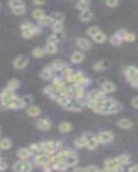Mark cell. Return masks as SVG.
Here are the masks:
<instances>
[{"mask_svg": "<svg viewBox=\"0 0 138 172\" xmlns=\"http://www.w3.org/2000/svg\"><path fill=\"white\" fill-rule=\"evenodd\" d=\"M53 70H57V71H60V70H64L66 68H67V64L66 63L63 61H61V60H55L52 62L51 66Z\"/></svg>", "mask_w": 138, "mask_h": 172, "instance_id": "2e32d148", "label": "cell"}, {"mask_svg": "<svg viewBox=\"0 0 138 172\" xmlns=\"http://www.w3.org/2000/svg\"><path fill=\"white\" fill-rule=\"evenodd\" d=\"M55 23L54 19L51 18V16H44L43 18H42L40 19V24L42 25H51Z\"/></svg>", "mask_w": 138, "mask_h": 172, "instance_id": "1f68e13d", "label": "cell"}, {"mask_svg": "<svg viewBox=\"0 0 138 172\" xmlns=\"http://www.w3.org/2000/svg\"><path fill=\"white\" fill-rule=\"evenodd\" d=\"M74 145L77 148H84L85 147V140L84 138V137H77L75 140H74Z\"/></svg>", "mask_w": 138, "mask_h": 172, "instance_id": "d590c367", "label": "cell"}, {"mask_svg": "<svg viewBox=\"0 0 138 172\" xmlns=\"http://www.w3.org/2000/svg\"><path fill=\"white\" fill-rule=\"evenodd\" d=\"M131 105H132V107H133L134 108L138 109V96L132 99V100H131Z\"/></svg>", "mask_w": 138, "mask_h": 172, "instance_id": "f5cc1de1", "label": "cell"}, {"mask_svg": "<svg viewBox=\"0 0 138 172\" xmlns=\"http://www.w3.org/2000/svg\"><path fill=\"white\" fill-rule=\"evenodd\" d=\"M92 40L96 43H104L106 41V36L101 31L98 32L94 36H92Z\"/></svg>", "mask_w": 138, "mask_h": 172, "instance_id": "d4e9b609", "label": "cell"}, {"mask_svg": "<svg viewBox=\"0 0 138 172\" xmlns=\"http://www.w3.org/2000/svg\"><path fill=\"white\" fill-rule=\"evenodd\" d=\"M52 68L51 67H47L45 68H43L42 70V72L40 73V77L45 81H47L49 79H51L52 77Z\"/></svg>", "mask_w": 138, "mask_h": 172, "instance_id": "603a6c76", "label": "cell"}, {"mask_svg": "<svg viewBox=\"0 0 138 172\" xmlns=\"http://www.w3.org/2000/svg\"><path fill=\"white\" fill-rule=\"evenodd\" d=\"M122 167L123 166L120 165L117 157L110 158L105 161V168L104 171H123Z\"/></svg>", "mask_w": 138, "mask_h": 172, "instance_id": "277c9868", "label": "cell"}, {"mask_svg": "<svg viewBox=\"0 0 138 172\" xmlns=\"http://www.w3.org/2000/svg\"><path fill=\"white\" fill-rule=\"evenodd\" d=\"M76 44H77V46H78L80 49H81L82 50H85V51L90 50L92 47V43H91L88 39L84 38V37L78 38V39L76 40Z\"/></svg>", "mask_w": 138, "mask_h": 172, "instance_id": "8fae6325", "label": "cell"}, {"mask_svg": "<svg viewBox=\"0 0 138 172\" xmlns=\"http://www.w3.org/2000/svg\"><path fill=\"white\" fill-rule=\"evenodd\" d=\"M74 74V71H73V69L72 68H66L64 70H63V74H64L66 77H67V76H69V75H71V74Z\"/></svg>", "mask_w": 138, "mask_h": 172, "instance_id": "816d5d0a", "label": "cell"}, {"mask_svg": "<svg viewBox=\"0 0 138 172\" xmlns=\"http://www.w3.org/2000/svg\"><path fill=\"white\" fill-rule=\"evenodd\" d=\"M46 2V0H33V3L37 5H42L44 4Z\"/></svg>", "mask_w": 138, "mask_h": 172, "instance_id": "11a10c76", "label": "cell"}, {"mask_svg": "<svg viewBox=\"0 0 138 172\" xmlns=\"http://www.w3.org/2000/svg\"><path fill=\"white\" fill-rule=\"evenodd\" d=\"M73 92L74 93L76 100H82L85 96V90L84 87L79 85H74V88H73Z\"/></svg>", "mask_w": 138, "mask_h": 172, "instance_id": "ffe728a7", "label": "cell"}, {"mask_svg": "<svg viewBox=\"0 0 138 172\" xmlns=\"http://www.w3.org/2000/svg\"><path fill=\"white\" fill-rule=\"evenodd\" d=\"M73 129V126L71 125V123L69 122H62L60 126H59V130L62 133H67L70 132Z\"/></svg>", "mask_w": 138, "mask_h": 172, "instance_id": "484cf974", "label": "cell"}, {"mask_svg": "<svg viewBox=\"0 0 138 172\" xmlns=\"http://www.w3.org/2000/svg\"><path fill=\"white\" fill-rule=\"evenodd\" d=\"M37 127L40 129V130H42V131H47V130H49L50 127H51V123L48 119L47 118H41L37 121Z\"/></svg>", "mask_w": 138, "mask_h": 172, "instance_id": "ac0fdd59", "label": "cell"}, {"mask_svg": "<svg viewBox=\"0 0 138 172\" xmlns=\"http://www.w3.org/2000/svg\"><path fill=\"white\" fill-rule=\"evenodd\" d=\"M9 6L13 9L20 6H24V4L23 0H9Z\"/></svg>", "mask_w": 138, "mask_h": 172, "instance_id": "7bdbcfd3", "label": "cell"}, {"mask_svg": "<svg viewBox=\"0 0 138 172\" xmlns=\"http://www.w3.org/2000/svg\"><path fill=\"white\" fill-rule=\"evenodd\" d=\"M19 86H20V82L17 79H12L8 83V88L11 90H16L17 88H18Z\"/></svg>", "mask_w": 138, "mask_h": 172, "instance_id": "8d00e7d4", "label": "cell"}, {"mask_svg": "<svg viewBox=\"0 0 138 172\" xmlns=\"http://www.w3.org/2000/svg\"><path fill=\"white\" fill-rule=\"evenodd\" d=\"M108 68V62L106 61H99L93 65V69L97 72L104 71Z\"/></svg>", "mask_w": 138, "mask_h": 172, "instance_id": "7402d4cb", "label": "cell"}, {"mask_svg": "<svg viewBox=\"0 0 138 172\" xmlns=\"http://www.w3.org/2000/svg\"><path fill=\"white\" fill-rule=\"evenodd\" d=\"M23 102L25 103V105H27V104H29V103L32 101V99H31V97H29V96H24V97L23 98Z\"/></svg>", "mask_w": 138, "mask_h": 172, "instance_id": "db71d44e", "label": "cell"}, {"mask_svg": "<svg viewBox=\"0 0 138 172\" xmlns=\"http://www.w3.org/2000/svg\"><path fill=\"white\" fill-rule=\"evenodd\" d=\"M98 139L99 144H108L114 139V135L111 132L105 131L102 132L98 135Z\"/></svg>", "mask_w": 138, "mask_h": 172, "instance_id": "ba28073f", "label": "cell"}, {"mask_svg": "<svg viewBox=\"0 0 138 172\" xmlns=\"http://www.w3.org/2000/svg\"><path fill=\"white\" fill-rule=\"evenodd\" d=\"M136 38H137V37H136L135 34L127 32L125 36H124V40H123V41H125V42H127V43H133V42L136 40Z\"/></svg>", "mask_w": 138, "mask_h": 172, "instance_id": "bcb514c9", "label": "cell"}, {"mask_svg": "<svg viewBox=\"0 0 138 172\" xmlns=\"http://www.w3.org/2000/svg\"><path fill=\"white\" fill-rule=\"evenodd\" d=\"M41 147H42V151H44L47 155H49L54 153L55 147H56V145H55L54 142H52V141H47V142L42 143V144L41 145Z\"/></svg>", "mask_w": 138, "mask_h": 172, "instance_id": "7c38bea8", "label": "cell"}, {"mask_svg": "<svg viewBox=\"0 0 138 172\" xmlns=\"http://www.w3.org/2000/svg\"><path fill=\"white\" fill-rule=\"evenodd\" d=\"M36 163L38 165L46 166L47 164L49 163V157L47 155H40L36 158Z\"/></svg>", "mask_w": 138, "mask_h": 172, "instance_id": "cb8c5ba5", "label": "cell"}, {"mask_svg": "<svg viewBox=\"0 0 138 172\" xmlns=\"http://www.w3.org/2000/svg\"><path fill=\"white\" fill-rule=\"evenodd\" d=\"M41 113V110L37 106H31L28 109V114L30 117H37Z\"/></svg>", "mask_w": 138, "mask_h": 172, "instance_id": "4dcf8cb0", "label": "cell"}, {"mask_svg": "<svg viewBox=\"0 0 138 172\" xmlns=\"http://www.w3.org/2000/svg\"><path fill=\"white\" fill-rule=\"evenodd\" d=\"M57 43H59V37L57 36V35H51L48 36L47 38V43H54L56 44Z\"/></svg>", "mask_w": 138, "mask_h": 172, "instance_id": "c3c4849f", "label": "cell"}, {"mask_svg": "<svg viewBox=\"0 0 138 172\" xmlns=\"http://www.w3.org/2000/svg\"><path fill=\"white\" fill-rule=\"evenodd\" d=\"M63 108L71 112H80L82 110V106L78 101L69 100V101L63 107Z\"/></svg>", "mask_w": 138, "mask_h": 172, "instance_id": "30bf717a", "label": "cell"}, {"mask_svg": "<svg viewBox=\"0 0 138 172\" xmlns=\"http://www.w3.org/2000/svg\"><path fill=\"white\" fill-rule=\"evenodd\" d=\"M53 83H54L55 87L58 91L60 90L61 88H62L63 87H65L64 82L61 79H60V78H55L54 81H53Z\"/></svg>", "mask_w": 138, "mask_h": 172, "instance_id": "f35d334b", "label": "cell"}, {"mask_svg": "<svg viewBox=\"0 0 138 172\" xmlns=\"http://www.w3.org/2000/svg\"><path fill=\"white\" fill-rule=\"evenodd\" d=\"M92 18V11H90L89 9L86 10L81 11V13L80 14V19L82 22H89Z\"/></svg>", "mask_w": 138, "mask_h": 172, "instance_id": "4316f807", "label": "cell"}, {"mask_svg": "<svg viewBox=\"0 0 138 172\" xmlns=\"http://www.w3.org/2000/svg\"><path fill=\"white\" fill-rule=\"evenodd\" d=\"M100 31V29H99V28L98 27V26H92V27H90L88 29H87V31H86V33H87V35L89 36H94L98 32H99Z\"/></svg>", "mask_w": 138, "mask_h": 172, "instance_id": "ee69618b", "label": "cell"}, {"mask_svg": "<svg viewBox=\"0 0 138 172\" xmlns=\"http://www.w3.org/2000/svg\"><path fill=\"white\" fill-rule=\"evenodd\" d=\"M45 54V51L41 49V48H36L33 52H32V54L34 57H37V58H40V57H42L43 55Z\"/></svg>", "mask_w": 138, "mask_h": 172, "instance_id": "b9f144b4", "label": "cell"}, {"mask_svg": "<svg viewBox=\"0 0 138 172\" xmlns=\"http://www.w3.org/2000/svg\"><path fill=\"white\" fill-rule=\"evenodd\" d=\"M86 99H87V103L97 102V101L105 99V93L103 90L93 89V90H91L87 93Z\"/></svg>", "mask_w": 138, "mask_h": 172, "instance_id": "3957f363", "label": "cell"}, {"mask_svg": "<svg viewBox=\"0 0 138 172\" xmlns=\"http://www.w3.org/2000/svg\"><path fill=\"white\" fill-rule=\"evenodd\" d=\"M3 105L7 107V108L17 109V108H23L25 106V103L23 102V99H19L18 97H13L12 99L7 100L3 103Z\"/></svg>", "mask_w": 138, "mask_h": 172, "instance_id": "5b68a950", "label": "cell"}, {"mask_svg": "<svg viewBox=\"0 0 138 172\" xmlns=\"http://www.w3.org/2000/svg\"><path fill=\"white\" fill-rule=\"evenodd\" d=\"M12 143L9 138H4L0 141V148L3 150H8L11 147Z\"/></svg>", "mask_w": 138, "mask_h": 172, "instance_id": "836d02e7", "label": "cell"}, {"mask_svg": "<svg viewBox=\"0 0 138 172\" xmlns=\"http://www.w3.org/2000/svg\"><path fill=\"white\" fill-rule=\"evenodd\" d=\"M85 171H99V170L98 169V167H97L96 165H89V166H87V167L85 169Z\"/></svg>", "mask_w": 138, "mask_h": 172, "instance_id": "f907efd6", "label": "cell"}, {"mask_svg": "<svg viewBox=\"0 0 138 172\" xmlns=\"http://www.w3.org/2000/svg\"><path fill=\"white\" fill-rule=\"evenodd\" d=\"M46 52L48 54H55L57 52V46L54 43H47L46 47Z\"/></svg>", "mask_w": 138, "mask_h": 172, "instance_id": "60d3db41", "label": "cell"}, {"mask_svg": "<svg viewBox=\"0 0 138 172\" xmlns=\"http://www.w3.org/2000/svg\"><path fill=\"white\" fill-rule=\"evenodd\" d=\"M22 33L23 36H24L25 38H29L31 36H33L34 35L37 34L39 32L38 28L30 24H25L22 25Z\"/></svg>", "mask_w": 138, "mask_h": 172, "instance_id": "52a82bcc", "label": "cell"}, {"mask_svg": "<svg viewBox=\"0 0 138 172\" xmlns=\"http://www.w3.org/2000/svg\"><path fill=\"white\" fill-rule=\"evenodd\" d=\"M51 18L54 19L55 22H63L65 17L62 13H60V12H54V13H52Z\"/></svg>", "mask_w": 138, "mask_h": 172, "instance_id": "ab89813d", "label": "cell"}, {"mask_svg": "<svg viewBox=\"0 0 138 172\" xmlns=\"http://www.w3.org/2000/svg\"><path fill=\"white\" fill-rule=\"evenodd\" d=\"M67 164L65 161H56L55 163H54V165H53V168L56 170V171H65L66 170L67 168Z\"/></svg>", "mask_w": 138, "mask_h": 172, "instance_id": "83f0119b", "label": "cell"}, {"mask_svg": "<svg viewBox=\"0 0 138 172\" xmlns=\"http://www.w3.org/2000/svg\"><path fill=\"white\" fill-rule=\"evenodd\" d=\"M30 153H31L30 150H28V149H25V148H22L18 151V157L21 159H26L30 156Z\"/></svg>", "mask_w": 138, "mask_h": 172, "instance_id": "f546056e", "label": "cell"}, {"mask_svg": "<svg viewBox=\"0 0 138 172\" xmlns=\"http://www.w3.org/2000/svg\"><path fill=\"white\" fill-rule=\"evenodd\" d=\"M83 137L85 140V147L89 150H94L99 144L98 137L94 136L92 133H85Z\"/></svg>", "mask_w": 138, "mask_h": 172, "instance_id": "8992f818", "label": "cell"}, {"mask_svg": "<svg viewBox=\"0 0 138 172\" xmlns=\"http://www.w3.org/2000/svg\"><path fill=\"white\" fill-rule=\"evenodd\" d=\"M74 171H85V169H81V168H78V169H75Z\"/></svg>", "mask_w": 138, "mask_h": 172, "instance_id": "6f0895ef", "label": "cell"}, {"mask_svg": "<svg viewBox=\"0 0 138 172\" xmlns=\"http://www.w3.org/2000/svg\"><path fill=\"white\" fill-rule=\"evenodd\" d=\"M117 126L121 129H130L133 126V121L129 118H121L117 122Z\"/></svg>", "mask_w": 138, "mask_h": 172, "instance_id": "9a60e30c", "label": "cell"}, {"mask_svg": "<svg viewBox=\"0 0 138 172\" xmlns=\"http://www.w3.org/2000/svg\"><path fill=\"white\" fill-rule=\"evenodd\" d=\"M13 170L15 171H30L32 170V165L27 161H24V159H23L22 161H19L14 165Z\"/></svg>", "mask_w": 138, "mask_h": 172, "instance_id": "9c48e42d", "label": "cell"}, {"mask_svg": "<svg viewBox=\"0 0 138 172\" xmlns=\"http://www.w3.org/2000/svg\"><path fill=\"white\" fill-rule=\"evenodd\" d=\"M117 158H118V160L121 166H123V165L129 163V157L126 154L120 155L119 157H118Z\"/></svg>", "mask_w": 138, "mask_h": 172, "instance_id": "e575fe53", "label": "cell"}, {"mask_svg": "<svg viewBox=\"0 0 138 172\" xmlns=\"http://www.w3.org/2000/svg\"><path fill=\"white\" fill-rule=\"evenodd\" d=\"M63 24L62 22H55L52 24V29L55 33H61L63 30Z\"/></svg>", "mask_w": 138, "mask_h": 172, "instance_id": "d6a6232c", "label": "cell"}, {"mask_svg": "<svg viewBox=\"0 0 138 172\" xmlns=\"http://www.w3.org/2000/svg\"><path fill=\"white\" fill-rule=\"evenodd\" d=\"M125 75L131 86L138 88V68L129 66L125 69Z\"/></svg>", "mask_w": 138, "mask_h": 172, "instance_id": "7a4b0ae2", "label": "cell"}, {"mask_svg": "<svg viewBox=\"0 0 138 172\" xmlns=\"http://www.w3.org/2000/svg\"><path fill=\"white\" fill-rule=\"evenodd\" d=\"M65 162L66 163L68 167L75 166V165H77V163H78V157L74 154V152H71L70 154L67 156V157H66V159Z\"/></svg>", "mask_w": 138, "mask_h": 172, "instance_id": "44dd1931", "label": "cell"}, {"mask_svg": "<svg viewBox=\"0 0 138 172\" xmlns=\"http://www.w3.org/2000/svg\"><path fill=\"white\" fill-rule=\"evenodd\" d=\"M25 10H25L24 6H20V7H17V8H13V9H12L13 13H14L15 15H18V16L24 14Z\"/></svg>", "mask_w": 138, "mask_h": 172, "instance_id": "7dc6e473", "label": "cell"}, {"mask_svg": "<svg viewBox=\"0 0 138 172\" xmlns=\"http://www.w3.org/2000/svg\"><path fill=\"white\" fill-rule=\"evenodd\" d=\"M129 171L138 172V163L137 164H136V165H134V166H132L131 168H129Z\"/></svg>", "mask_w": 138, "mask_h": 172, "instance_id": "9f6ffc18", "label": "cell"}, {"mask_svg": "<svg viewBox=\"0 0 138 172\" xmlns=\"http://www.w3.org/2000/svg\"><path fill=\"white\" fill-rule=\"evenodd\" d=\"M87 106L94 112L100 114H116L123 109L122 104L113 99H104V100L87 103Z\"/></svg>", "mask_w": 138, "mask_h": 172, "instance_id": "6da1fadb", "label": "cell"}, {"mask_svg": "<svg viewBox=\"0 0 138 172\" xmlns=\"http://www.w3.org/2000/svg\"><path fill=\"white\" fill-rule=\"evenodd\" d=\"M123 39L120 37L117 33H115L113 36H111V37L110 38V43L111 45L113 46H119L122 43H123Z\"/></svg>", "mask_w": 138, "mask_h": 172, "instance_id": "f1b7e54d", "label": "cell"}, {"mask_svg": "<svg viewBox=\"0 0 138 172\" xmlns=\"http://www.w3.org/2000/svg\"><path fill=\"white\" fill-rule=\"evenodd\" d=\"M13 97H15L14 90H11V89H9L8 87L4 89V91L0 94V99H1L3 103L7 101V100H10V99H12Z\"/></svg>", "mask_w": 138, "mask_h": 172, "instance_id": "4fadbf2b", "label": "cell"}, {"mask_svg": "<svg viewBox=\"0 0 138 172\" xmlns=\"http://www.w3.org/2000/svg\"><path fill=\"white\" fill-rule=\"evenodd\" d=\"M32 16H33V18H37V19H39V20H40L41 18L44 17V11L41 9H36L34 11H33Z\"/></svg>", "mask_w": 138, "mask_h": 172, "instance_id": "f6af8a7d", "label": "cell"}, {"mask_svg": "<svg viewBox=\"0 0 138 172\" xmlns=\"http://www.w3.org/2000/svg\"><path fill=\"white\" fill-rule=\"evenodd\" d=\"M82 1H85V2H87V3H90L91 0H82Z\"/></svg>", "mask_w": 138, "mask_h": 172, "instance_id": "680465c9", "label": "cell"}, {"mask_svg": "<svg viewBox=\"0 0 138 172\" xmlns=\"http://www.w3.org/2000/svg\"><path fill=\"white\" fill-rule=\"evenodd\" d=\"M28 64V59L25 56H19L14 61V66L17 68H23Z\"/></svg>", "mask_w": 138, "mask_h": 172, "instance_id": "5bb4252c", "label": "cell"}, {"mask_svg": "<svg viewBox=\"0 0 138 172\" xmlns=\"http://www.w3.org/2000/svg\"><path fill=\"white\" fill-rule=\"evenodd\" d=\"M105 3L110 8H115L118 5V0H105Z\"/></svg>", "mask_w": 138, "mask_h": 172, "instance_id": "681fc988", "label": "cell"}, {"mask_svg": "<svg viewBox=\"0 0 138 172\" xmlns=\"http://www.w3.org/2000/svg\"><path fill=\"white\" fill-rule=\"evenodd\" d=\"M76 6H77V9L78 10H81V11H84V10H88L89 3L82 1V0H80V1L78 2V4H76Z\"/></svg>", "mask_w": 138, "mask_h": 172, "instance_id": "74e56055", "label": "cell"}, {"mask_svg": "<svg viewBox=\"0 0 138 172\" xmlns=\"http://www.w3.org/2000/svg\"><path fill=\"white\" fill-rule=\"evenodd\" d=\"M85 60V54L81 51H75L71 55V62L74 64L81 63Z\"/></svg>", "mask_w": 138, "mask_h": 172, "instance_id": "e0dca14e", "label": "cell"}, {"mask_svg": "<svg viewBox=\"0 0 138 172\" xmlns=\"http://www.w3.org/2000/svg\"><path fill=\"white\" fill-rule=\"evenodd\" d=\"M102 90L105 93H111L116 91V85L111 82H104L102 85Z\"/></svg>", "mask_w": 138, "mask_h": 172, "instance_id": "d6986e66", "label": "cell"}]
</instances>
